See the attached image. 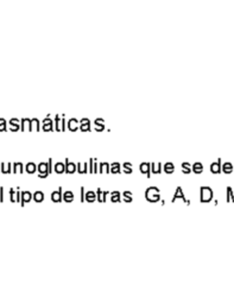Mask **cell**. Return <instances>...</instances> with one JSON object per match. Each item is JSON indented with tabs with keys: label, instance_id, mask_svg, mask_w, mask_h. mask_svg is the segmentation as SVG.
Returning <instances> with one entry per match:
<instances>
[{
	"label": "cell",
	"instance_id": "836d02e7",
	"mask_svg": "<svg viewBox=\"0 0 234 304\" xmlns=\"http://www.w3.org/2000/svg\"><path fill=\"white\" fill-rule=\"evenodd\" d=\"M55 124V128L57 130V131H61V115L59 114H56L55 115V121H54Z\"/></svg>",
	"mask_w": 234,
	"mask_h": 304
},
{
	"label": "cell",
	"instance_id": "ac0fdd59",
	"mask_svg": "<svg viewBox=\"0 0 234 304\" xmlns=\"http://www.w3.org/2000/svg\"><path fill=\"white\" fill-rule=\"evenodd\" d=\"M12 171V163L7 162V163H1L0 164V172H4V173H8Z\"/></svg>",
	"mask_w": 234,
	"mask_h": 304
},
{
	"label": "cell",
	"instance_id": "5bb4252c",
	"mask_svg": "<svg viewBox=\"0 0 234 304\" xmlns=\"http://www.w3.org/2000/svg\"><path fill=\"white\" fill-rule=\"evenodd\" d=\"M210 171L213 172V173H219V172H221V159L219 158L216 162H213L212 164H210Z\"/></svg>",
	"mask_w": 234,
	"mask_h": 304
},
{
	"label": "cell",
	"instance_id": "277c9868",
	"mask_svg": "<svg viewBox=\"0 0 234 304\" xmlns=\"http://www.w3.org/2000/svg\"><path fill=\"white\" fill-rule=\"evenodd\" d=\"M176 200H182V201H184L185 203H190V201L189 200H187V197L184 196V192H183V189H182V187H177L175 190V194H174V196H172V202H175Z\"/></svg>",
	"mask_w": 234,
	"mask_h": 304
},
{
	"label": "cell",
	"instance_id": "d590c367",
	"mask_svg": "<svg viewBox=\"0 0 234 304\" xmlns=\"http://www.w3.org/2000/svg\"><path fill=\"white\" fill-rule=\"evenodd\" d=\"M7 128V121L5 118H0V131H6Z\"/></svg>",
	"mask_w": 234,
	"mask_h": 304
},
{
	"label": "cell",
	"instance_id": "9a60e30c",
	"mask_svg": "<svg viewBox=\"0 0 234 304\" xmlns=\"http://www.w3.org/2000/svg\"><path fill=\"white\" fill-rule=\"evenodd\" d=\"M76 171L80 173H86L88 171V163L87 162H78L76 164Z\"/></svg>",
	"mask_w": 234,
	"mask_h": 304
},
{
	"label": "cell",
	"instance_id": "d6a6232c",
	"mask_svg": "<svg viewBox=\"0 0 234 304\" xmlns=\"http://www.w3.org/2000/svg\"><path fill=\"white\" fill-rule=\"evenodd\" d=\"M182 171H183L184 173H189V172H191V165H190V163H188V162H183V163H182Z\"/></svg>",
	"mask_w": 234,
	"mask_h": 304
},
{
	"label": "cell",
	"instance_id": "7a4b0ae2",
	"mask_svg": "<svg viewBox=\"0 0 234 304\" xmlns=\"http://www.w3.org/2000/svg\"><path fill=\"white\" fill-rule=\"evenodd\" d=\"M213 189L209 185H202L200 188V198L202 202H209L210 200H213Z\"/></svg>",
	"mask_w": 234,
	"mask_h": 304
},
{
	"label": "cell",
	"instance_id": "52a82bcc",
	"mask_svg": "<svg viewBox=\"0 0 234 304\" xmlns=\"http://www.w3.org/2000/svg\"><path fill=\"white\" fill-rule=\"evenodd\" d=\"M78 124H80V130L81 131H89L90 130V126H92V122L88 118H82L81 120H78Z\"/></svg>",
	"mask_w": 234,
	"mask_h": 304
},
{
	"label": "cell",
	"instance_id": "44dd1931",
	"mask_svg": "<svg viewBox=\"0 0 234 304\" xmlns=\"http://www.w3.org/2000/svg\"><path fill=\"white\" fill-rule=\"evenodd\" d=\"M163 170L165 171L166 173H172L175 171V164L172 162H166L163 165Z\"/></svg>",
	"mask_w": 234,
	"mask_h": 304
},
{
	"label": "cell",
	"instance_id": "8d00e7d4",
	"mask_svg": "<svg viewBox=\"0 0 234 304\" xmlns=\"http://www.w3.org/2000/svg\"><path fill=\"white\" fill-rule=\"evenodd\" d=\"M65 125H67L65 114H62V115H61V131H64V130H65Z\"/></svg>",
	"mask_w": 234,
	"mask_h": 304
},
{
	"label": "cell",
	"instance_id": "ffe728a7",
	"mask_svg": "<svg viewBox=\"0 0 234 304\" xmlns=\"http://www.w3.org/2000/svg\"><path fill=\"white\" fill-rule=\"evenodd\" d=\"M74 192L71 191V190H65L64 192H63V196H62V198L65 201V202H71L73 200H74Z\"/></svg>",
	"mask_w": 234,
	"mask_h": 304
},
{
	"label": "cell",
	"instance_id": "4dcf8cb0",
	"mask_svg": "<svg viewBox=\"0 0 234 304\" xmlns=\"http://www.w3.org/2000/svg\"><path fill=\"white\" fill-rule=\"evenodd\" d=\"M40 128V121L38 118H32L31 119V130H36L38 131Z\"/></svg>",
	"mask_w": 234,
	"mask_h": 304
},
{
	"label": "cell",
	"instance_id": "f35d334b",
	"mask_svg": "<svg viewBox=\"0 0 234 304\" xmlns=\"http://www.w3.org/2000/svg\"><path fill=\"white\" fill-rule=\"evenodd\" d=\"M93 165H94V158H89V160H88V171L90 173L93 172Z\"/></svg>",
	"mask_w": 234,
	"mask_h": 304
},
{
	"label": "cell",
	"instance_id": "7402d4cb",
	"mask_svg": "<svg viewBox=\"0 0 234 304\" xmlns=\"http://www.w3.org/2000/svg\"><path fill=\"white\" fill-rule=\"evenodd\" d=\"M32 198L36 201V202H42L44 200V192L42 190H36L33 194H32Z\"/></svg>",
	"mask_w": 234,
	"mask_h": 304
},
{
	"label": "cell",
	"instance_id": "8992f818",
	"mask_svg": "<svg viewBox=\"0 0 234 304\" xmlns=\"http://www.w3.org/2000/svg\"><path fill=\"white\" fill-rule=\"evenodd\" d=\"M32 200V192L30 190H23L20 192V203L25 204L26 202H30Z\"/></svg>",
	"mask_w": 234,
	"mask_h": 304
},
{
	"label": "cell",
	"instance_id": "7dc6e473",
	"mask_svg": "<svg viewBox=\"0 0 234 304\" xmlns=\"http://www.w3.org/2000/svg\"><path fill=\"white\" fill-rule=\"evenodd\" d=\"M233 166H234V165H233Z\"/></svg>",
	"mask_w": 234,
	"mask_h": 304
},
{
	"label": "cell",
	"instance_id": "30bf717a",
	"mask_svg": "<svg viewBox=\"0 0 234 304\" xmlns=\"http://www.w3.org/2000/svg\"><path fill=\"white\" fill-rule=\"evenodd\" d=\"M62 196H63V191H62V187H58L57 190H54L51 192V200L54 202H61L62 201Z\"/></svg>",
	"mask_w": 234,
	"mask_h": 304
},
{
	"label": "cell",
	"instance_id": "b9f144b4",
	"mask_svg": "<svg viewBox=\"0 0 234 304\" xmlns=\"http://www.w3.org/2000/svg\"><path fill=\"white\" fill-rule=\"evenodd\" d=\"M80 190H81V201H84V195H86V189H84V187L82 185V187L80 188Z\"/></svg>",
	"mask_w": 234,
	"mask_h": 304
},
{
	"label": "cell",
	"instance_id": "603a6c76",
	"mask_svg": "<svg viewBox=\"0 0 234 304\" xmlns=\"http://www.w3.org/2000/svg\"><path fill=\"white\" fill-rule=\"evenodd\" d=\"M111 201L112 202H120L121 201V194H120L119 190L111 191Z\"/></svg>",
	"mask_w": 234,
	"mask_h": 304
},
{
	"label": "cell",
	"instance_id": "83f0119b",
	"mask_svg": "<svg viewBox=\"0 0 234 304\" xmlns=\"http://www.w3.org/2000/svg\"><path fill=\"white\" fill-rule=\"evenodd\" d=\"M109 166H111V172H112V173H119V172L121 171V165H120L119 162H113V163H111Z\"/></svg>",
	"mask_w": 234,
	"mask_h": 304
},
{
	"label": "cell",
	"instance_id": "ab89813d",
	"mask_svg": "<svg viewBox=\"0 0 234 304\" xmlns=\"http://www.w3.org/2000/svg\"><path fill=\"white\" fill-rule=\"evenodd\" d=\"M95 192H96V200L102 202V190H101V188H98Z\"/></svg>",
	"mask_w": 234,
	"mask_h": 304
},
{
	"label": "cell",
	"instance_id": "6da1fadb",
	"mask_svg": "<svg viewBox=\"0 0 234 304\" xmlns=\"http://www.w3.org/2000/svg\"><path fill=\"white\" fill-rule=\"evenodd\" d=\"M145 197L147 201L150 202H158L162 200L160 197V191H159V188L156 187V185H150L147 187L146 190H145Z\"/></svg>",
	"mask_w": 234,
	"mask_h": 304
},
{
	"label": "cell",
	"instance_id": "f6af8a7d",
	"mask_svg": "<svg viewBox=\"0 0 234 304\" xmlns=\"http://www.w3.org/2000/svg\"><path fill=\"white\" fill-rule=\"evenodd\" d=\"M0 201H4V187H0Z\"/></svg>",
	"mask_w": 234,
	"mask_h": 304
},
{
	"label": "cell",
	"instance_id": "cb8c5ba5",
	"mask_svg": "<svg viewBox=\"0 0 234 304\" xmlns=\"http://www.w3.org/2000/svg\"><path fill=\"white\" fill-rule=\"evenodd\" d=\"M54 169L57 173H62V172H65V164L64 162H56L55 165H54Z\"/></svg>",
	"mask_w": 234,
	"mask_h": 304
},
{
	"label": "cell",
	"instance_id": "3957f363",
	"mask_svg": "<svg viewBox=\"0 0 234 304\" xmlns=\"http://www.w3.org/2000/svg\"><path fill=\"white\" fill-rule=\"evenodd\" d=\"M44 131H51L54 128V120L51 119V114H46V116L42 120V126Z\"/></svg>",
	"mask_w": 234,
	"mask_h": 304
},
{
	"label": "cell",
	"instance_id": "f1b7e54d",
	"mask_svg": "<svg viewBox=\"0 0 234 304\" xmlns=\"http://www.w3.org/2000/svg\"><path fill=\"white\" fill-rule=\"evenodd\" d=\"M160 171H162V164L159 162H152L151 163V172L159 173Z\"/></svg>",
	"mask_w": 234,
	"mask_h": 304
},
{
	"label": "cell",
	"instance_id": "d4e9b609",
	"mask_svg": "<svg viewBox=\"0 0 234 304\" xmlns=\"http://www.w3.org/2000/svg\"><path fill=\"white\" fill-rule=\"evenodd\" d=\"M121 198H122L124 201H126V202H131V201L133 200V194H132V191L125 190V191L121 194Z\"/></svg>",
	"mask_w": 234,
	"mask_h": 304
},
{
	"label": "cell",
	"instance_id": "7c38bea8",
	"mask_svg": "<svg viewBox=\"0 0 234 304\" xmlns=\"http://www.w3.org/2000/svg\"><path fill=\"white\" fill-rule=\"evenodd\" d=\"M67 125H68V127H69V130H70V131H76L78 127H80L78 120L76 119V118H70V119L68 120Z\"/></svg>",
	"mask_w": 234,
	"mask_h": 304
},
{
	"label": "cell",
	"instance_id": "1f68e13d",
	"mask_svg": "<svg viewBox=\"0 0 234 304\" xmlns=\"http://www.w3.org/2000/svg\"><path fill=\"white\" fill-rule=\"evenodd\" d=\"M122 171L126 172V173H131V172L133 171V165H132V163L125 162V163L122 164Z\"/></svg>",
	"mask_w": 234,
	"mask_h": 304
},
{
	"label": "cell",
	"instance_id": "f546056e",
	"mask_svg": "<svg viewBox=\"0 0 234 304\" xmlns=\"http://www.w3.org/2000/svg\"><path fill=\"white\" fill-rule=\"evenodd\" d=\"M12 169H13V172H23L24 171V164L21 162H14L12 164Z\"/></svg>",
	"mask_w": 234,
	"mask_h": 304
},
{
	"label": "cell",
	"instance_id": "5b68a950",
	"mask_svg": "<svg viewBox=\"0 0 234 304\" xmlns=\"http://www.w3.org/2000/svg\"><path fill=\"white\" fill-rule=\"evenodd\" d=\"M37 171H38V176L40 178L46 177L50 172H49V168H48V162H40L37 165Z\"/></svg>",
	"mask_w": 234,
	"mask_h": 304
},
{
	"label": "cell",
	"instance_id": "74e56055",
	"mask_svg": "<svg viewBox=\"0 0 234 304\" xmlns=\"http://www.w3.org/2000/svg\"><path fill=\"white\" fill-rule=\"evenodd\" d=\"M8 192H10V198H11V201L14 202V201H16V189H14V188H10Z\"/></svg>",
	"mask_w": 234,
	"mask_h": 304
},
{
	"label": "cell",
	"instance_id": "4fadbf2b",
	"mask_svg": "<svg viewBox=\"0 0 234 304\" xmlns=\"http://www.w3.org/2000/svg\"><path fill=\"white\" fill-rule=\"evenodd\" d=\"M95 200H96V192H95V190H87V192L84 195V201L94 202Z\"/></svg>",
	"mask_w": 234,
	"mask_h": 304
},
{
	"label": "cell",
	"instance_id": "e0dca14e",
	"mask_svg": "<svg viewBox=\"0 0 234 304\" xmlns=\"http://www.w3.org/2000/svg\"><path fill=\"white\" fill-rule=\"evenodd\" d=\"M233 170H234V166L231 162H225V163L221 165V171H223L225 173H231Z\"/></svg>",
	"mask_w": 234,
	"mask_h": 304
},
{
	"label": "cell",
	"instance_id": "9c48e42d",
	"mask_svg": "<svg viewBox=\"0 0 234 304\" xmlns=\"http://www.w3.org/2000/svg\"><path fill=\"white\" fill-rule=\"evenodd\" d=\"M64 164H65V172H68V173H74V172L76 171V164H75L74 162H71L69 158H65Z\"/></svg>",
	"mask_w": 234,
	"mask_h": 304
},
{
	"label": "cell",
	"instance_id": "bcb514c9",
	"mask_svg": "<svg viewBox=\"0 0 234 304\" xmlns=\"http://www.w3.org/2000/svg\"><path fill=\"white\" fill-rule=\"evenodd\" d=\"M94 128H95V131H102V130H105V125H100V126H94Z\"/></svg>",
	"mask_w": 234,
	"mask_h": 304
},
{
	"label": "cell",
	"instance_id": "e575fe53",
	"mask_svg": "<svg viewBox=\"0 0 234 304\" xmlns=\"http://www.w3.org/2000/svg\"><path fill=\"white\" fill-rule=\"evenodd\" d=\"M227 201L234 202V191L231 187H227Z\"/></svg>",
	"mask_w": 234,
	"mask_h": 304
},
{
	"label": "cell",
	"instance_id": "ee69618b",
	"mask_svg": "<svg viewBox=\"0 0 234 304\" xmlns=\"http://www.w3.org/2000/svg\"><path fill=\"white\" fill-rule=\"evenodd\" d=\"M48 168H49V172L52 171V158H49V160H48Z\"/></svg>",
	"mask_w": 234,
	"mask_h": 304
},
{
	"label": "cell",
	"instance_id": "60d3db41",
	"mask_svg": "<svg viewBox=\"0 0 234 304\" xmlns=\"http://www.w3.org/2000/svg\"><path fill=\"white\" fill-rule=\"evenodd\" d=\"M100 125H105V120L101 118H96L94 120V126H100Z\"/></svg>",
	"mask_w": 234,
	"mask_h": 304
},
{
	"label": "cell",
	"instance_id": "484cf974",
	"mask_svg": "<svg viewBox=\"0 0 234 304\" xmlns=\"http://www.w3.org/2000/svg\"><path fill=\"white\" fill-rule=\"evenodd\" d=\"M191 171H194L195 173H201L203 171V164L201 162H195L191 165Z\"/></svg>",
	"mask_w": 234,
	"mask_h": 304
},
{
	"label": "cell",
	"instance_id": "7bdbcfd3",
	"mask_svg": "<svg viewBox=\"0 0 234 304\" xmlns=\"http://www.w3.org/2000/svg\"><path fill=\"white\" fill-rule=\"evenodd\" d=\"M109 194V191L108 190H102V202H105L106 201V197H107V195Z\"/></svg>",
	"mask_w": 234,
	"mask_h": 304
},
{
	"label": "cell",
	"instance_id": "4316f807",
	"mask_svg": "<svg viewBox=\"0 0 234 304\" xmlns=\"http://www.w3.org/2000/svg\"><path fill=\"white\" fill-rule=\"evenodd\" d=\"M25 170L27 171L29 173H33L35 171H37V165H36V163H35V162H29V163H26Z\"/></svg>",
	"mask_w": 234,
	"mask_h": 304
},
{
	"label": "cell",
	"instance_id": "d6986e66",
	"mask_svg": "<svg viewBox=\"0 0 234 304\" xmlns=\"http://www.w3.org/2000/svg\"><path fill=\"white\" fill-rule=\"evenodd\" d=\"M99 172H111V166L108 162H100L99 163Z\"/></svg>",
	"mask_w": 234,
	"mask_h": 304
},
{
	"label": "cell",
	"instance_id": "8fae6325",
	"mask_svg": "<svg viewBox=\"0 0 234 304\" xmlns=\"http://www.w3.org/2000/svg\"><path fill=\"white\" fill-rule=\"evenodd\" d=\"M8 125H10L11 131H18L20 128V120L17 119V118H12V119H10Z\"/></svg>",
	"mask_w": 234,
	"mask_h": 304
},
{
	"label": "cell",
	"instance_id": "2e32d148",
	"mask_svg": "<svg viewBox=\"0 0 234 304\" xmlns=\"http://www.w3.org/2000/svg\"><path fill=\"white\" fill-rule=\"evenodd\" d=\"M20 127H21V130L24 131V130H31V119H29V118H23L21 120H20Z\"/></svg>",
	"mask_w": 234,
	"mask_h": 304
},
{
	"label": "cell",
	"instance_id": "ba28073f",
	"mask_svg": "<svg viewBox=\"0 0 234 304\" xmlns=\"http://www.w3.org/2000/svg\"><path fill=\"white\" fill-rule=\"evenodd\" d=\"M139 169L143 173H146L147 177H151V163L149 162H143L139 165Z\"/></svg>",
	"mask_w": 234,
	"mask_h": 304
}]
</instances>
